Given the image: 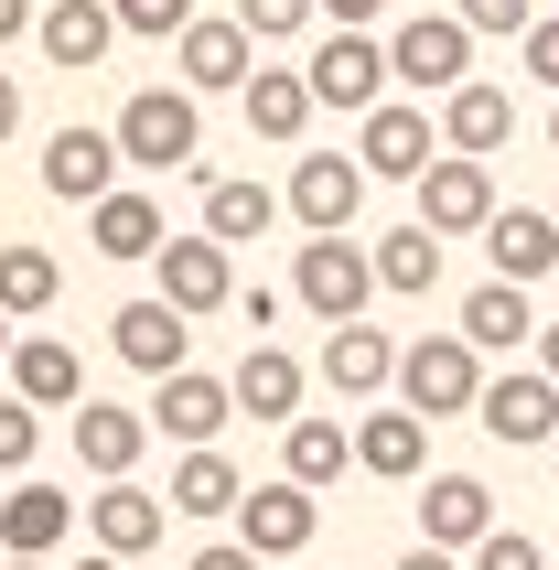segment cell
<instances>
[{"instance_id":"21","label":"cell","mask_w":559,"mask_h":570,"mask_svg":"<svg viewBox=\"0 0 559 570\" xmlns=\"http://www.w3.org/2000/svg\"><path fill=\"white\" fill-rule=\"evenodd\" d=\"M32 43H43L65 76H97V65H108V43H119V11H108V0H55Z\"/></svg>"},{"instance_id":"19","label":"cell","mask_w":559,"mask_h":570,"mask_svg":"<svg viewBox=\"0 0 559 570\" xmlns=\"http://www.w3.org/2000/svg\"><path fill=\"white\" fill-rule=\"evenodd\" d=\"M161 528H173V495H151V484H97V507H87V549H108V560H140Z\"/></svg>"},{"instance_id":"27","label":"cell","mask_w":559,"mask_h":570,"mask_svg":"<svg viewBox=\"0 0 559 570\" xmlns=\"http://www.w3.org/2000/svg\"><path fill=\"white\" fill-rule=\"evenodd\" d=\"M484 248H496V281L528 291V281H549V269H559V216H549V205H517V216L484 226Z\"/></svg>"},{"instance_id":"42","label":"cell","mask_w":559,"mask_h":570,"mask_svg":"<svg viewBox=\"0 0 559 570\" xmlns=\"http://www.w3.org/2000/svg\"><path fill=\"white\" fill-rule=\"evenodd\" d=\"M237 313H248V334L269 345V323H280V291H269V281H258V291H237Z\"/></svg>"},{"instance_id":"15","label":"cell","mask_w":559,"mask_h":570,"mask_svg":"<svg viewBox=\"0 0 559 570\" xmlns=\"http://www.w3.org/2000/svg\"><path fill=\"white\" fill-rule=\"evenodd\" d=\"M312 528H323V507H312V484H248V507H237V539L258 549V560H302Z\"/></svg>"},{"instance_id":"26","label":"cell","mask_w":559,"mask_h":570,"mask_svg":"<svg viewBox=\"0 0 559 570\" xmlns=\"http://www.w3.org/2000/svg\"><path fill=\"white\" fill-rule=\"evenodd\" d=\"M87 248H97V258H161L173 237H161V205H151V194L119 184L108 205H87Z\"/></svg>"},{"instance_id":"4","label":"cell","mask_w":559,"mask_h":570,"mask_svg":"<svg viewBox=\"0 0 559 570\" xmlns=\"http://www.w3.org/2000/svg\"><path fill=\"white\" fill-rule=\"evenodd\" d=\"M119 151L140 161V173H184L194 151H205V119H194V87H140L119 108Z\"/></svg>"},{"instance_id":"12","label":"cell","mask_w":559,"mask_h":570,"mask_svg":"<svg viewBox=\"0 0 559 570\" xmlns=\"http://www.w3.org/2000/svg\"><path fill=\"white\" fill-rule=\"evenodd\" d=\"M366 184H376V173H366L355 151H312L302 173H291V216H302L312 237H344L355 205H366Z\"/></svg>"},{"instance_id":"24","label":"cell","mask_w":559,"mask_h":570,"mask_svg":"<svg viewBox=\"0 0 559 570\" xmlns=\"http://www.w3.org/2000/svg\"><path fill=\"white\" fill-rule=\"evenodd\" d=\"M420 463H431V431H420V410H366V420H355V474L409 484Z\"/></svg>"},{"instance_id":"6","label":"cell","mask_w":559,"mask_h":570,"mask_svg":"<svg viewBox=\"0 0 559 570\" xmlns=\"http://www.w3.org/2000/svg\"><path fill=\"white\" fill-rule=\"evenodd\" d=\"M506 205H496V173L484 161H463V151H441L431 173H420V226L431 237H484Z\"/></svg>"},{"instance_id":"2","label":"cell","mask_w":559,"mask_h":570,"mask_svg":"<svg viewBox=\"0 0 559 570\" xmlns=\"http://www.w3.org/2000/svg\"><path fill=\"white\" fill-rule=\"evenodd\" d=\"M291 302H302L323 334H334V323H366V302H376V248H355V237H312L302 269H291Z\"/></svg>"},{"instance_id":"11","label":"cell","mask_w":559,"mask_h":570,"mask_svg":"<svg viewBox=\"0 0 559 570\" xmlns=\"http://www.w3.org/2000/svg\"><path fill=\"white\" fill-rule=\"evenodd\" d=\"M173 65H184V87H194V97H226V87L248 97V76H258V32L237 22V11H226V22L205 11V22L173 43Z\"/></svg>"},{"instance_id":"1","label":"cell","mask_w":559,"mask_h":570,"mask_svg":"<svg viewBox=\"0 0 559 570\" xmlns=\"http://www.w3.org/2000/svg\"><path fill=\"white\" fill-rule=\"evenodd\" d=\"M399 410L473 420L484 410V345H473V334H420V345H399Z\"/></svg>"},{"instance_id":"10","label":"cell","mask_w":559,"mask_h":570,"mask_svg":"<svg viewBox=\"0 0 559 570\" xmlns=\"http://www.w3.org/2000/svg\"><path fill=\"white\" fill-rule=\"evenodd\" d=\"M420 539L452 549V560H473V549L496 539V484L484 474H431L420 484Z\"/></svg>"},{"instance_id":"7","label":"cell","mask_w":559,"mask_h":570,"mask_svg":"<svg viewBox=\"0 0 559 570\" xmlns=\"http://www.w3.org/2000/svg\"><path fill=\"white\" fill-rule=\"evenodd\" d=\"M355 161H366L376 184H420V173L441 161L431 108H399V97H388V108H366V119H355Z\"/></svg>"},{"instance_id":"30","label":"cell","mask_w":559,"mask_h":570,"mask_svg":"<svg viewBox=\"0 0 559 570\" xmlns=\"http://www.w3.org/2000/svg\"><path fill=\"white\" fill-rule=\"evenodd\" d=\"M312 108H323V97H312L302 65H258V76H248V129H258V140H302Z\"/></svg>"},{"instance_id":"9","label":"cell","mask_w":559,"mask_h":570,"mask_svg":"<svg viewBox=\"0 0 559 570\" xmlns=\"http://www.w3.org/2000/svg\"><path fill=\"white\" fill-rule=\"evenodd\" d=\"M194 313H173V302H161V291H140V302H119V313H108V345H119V366H140V377H184V334Z\"/></svg>"},{"instance_id":"36","label":"cell","mask_w":559,"mask_h":570,"mask_svg":"<svg viewBox=\"0 0 559 570\" xmlns=\"http://www.w3.org/2000/svg\"><path fill=\"white\" fill-rule=\"evenodd\" d=\"M108 11H119V32H151V43H184V32L205 22L194 0H108Z\"/></svg>"},{"instance_id":"34","label":"cell","mask_w":559,"mask_h":570,"mask_svg":"<svg viewBox=\"0 0 559 570\" xmlns=\"http://www.w3.org/2000/svg\"><path fill=\"white\" fill-rule=\"evenodd\" d=\"M280 463H291V484H334L344 463H355V431H344V420H291V452H280Z\"/></svg>"},{"instance_id":"29","label":"cell","mask_w":559,"mask_h":570,"mask_svg":"<svg viewBox=\"0 0 559 570\" xmlns=\"http://www.w3.org/2000/svg\"><path fill=\"white\" fill-rule=\"evenodd\" d=\"M269 226H280L269 184H248V173H216V184H205V237H216V248H248V237H269Z\"/></svg>"},{"instance_id":"20","label":"cell","mask_w":559,"mask_h":570,"mask_svg":"<svg viewBox=\"0 0 559 570\" xmlns=\"http://www.w3.org/2000/svg\"><path fill=\"white\" fill-rule=\"evenodd\" d=\"M506 140H517V97H506V87H484V76H473V87H452V97H441V151L496 161Z\"/></svg>"},{"instance_id":"44","label":"cell","mask_w":559,"mask_h":570,"mask_svg":"<svg viewBox=\"0 0 559 570\" xmlns=\"http://www.w3.org/2000/svg\"><path fill=\"white\" fill-rule=\"evenodd\" d=\"M376 11H388V0H323V22H334V32H366Z\"/></svg>"},{"instance_id":"33","label":"cell","mask_w":559,"mask_h":570,"mask_svg":"<svg viewBox=\"0 0 559 570\" xmlns=\"http://www.w3.org/2000/svg\"><path fill=\"white\" fill-rule=\"evenodd\" d=\"M431 281H441V237L420 216L388 226V237H376V291H431Z\"/></svg>"},{"instance_id":"8","label":"cell","mask_w":559,"mask_h":570,"mask_svg":"<svg viewBox=\"0 0 559 570\" xmlns=\"http://www.w3.org/2000/svg\"><path fill=\"white\" fill-rule=\"evenodd\" d=\"M119 129H55V140H43V194H55V205H108V194H119Z\"/></svg>"},{"instance_id":"40","label":"cell","mask_w":559,"mask_h":570,"mask_svg":"<svg viewBox=\"0 0 559 570\" xmlns=\"http://www.w3.org/2000/svg\"><path fill=\"white\" fill-rule=\"evenodd\" d=\"M517 55H528L538 87H559V11H549V22H528V43H517Z\"/></svg>"},{"instance_id":"17","label":"cell","mask_w":559,"mask_h":570,"mask_svg":"<svg viewBox=\"0 0 559 570\" xmlns=\"http://www.w3.org/2000/svg\"><path fill=\"white\" fill-rule=\"evenodd\" d=\"M76 539V495H65V484H11V495H0V560H55V549Z\"/></svg>"},{"instance_id":"43","label":"cell","mask_w":559,"mask_h":570,"mask_svg":"<svg viewBox=\"0 0 559 570\" xmlns=\"http://www.w3.org/2000/svg\"><path fill=\"white\" fill-rule=\"evenodd\" d=\"M22 32H43V11H32V0H0V55H11Z\"/></svg>"},{"instance_id":"48","label":"cell","mask_w":559,"mask_h":570,"mask_svg":"<svg viewBox=\"0 0 559 570\" xmlns=\"http://www.w3.org/2000/svg\"><path fill=\"white\" fill-rule=\"evenodd\" d=\"M65 570H129V560H108V549H87V560H65Z\"/></svg>"},{"instance_id":"47","label":"cell","mask_w":559,"mask_h":570,"mask_svg":"<svg viewBox=\"0 0 559 570\" xmlns=\"http://www.w3.org/2000/svg\"><path fill=\"white\" fill-rule=\"evenodd\" d=\"M538 366H549V377H559V323H549V334H538Z\"/></svg>"},{"instance_id":"28","label":"cell","mask_w":559,"mask_h":570,"mask_svg":"<svg viewBox=\"0 0 559 570\" xmlns=\"http://www.w3.org/2000/svg\"><path fill=\"white\" fill-rule=\"evenodd\" d=\"M452 334H473L484 355H517V345H538L549 323L528 313V291H517V281H484V291H463V323H452Z\"/></svg>"},{"instance_id":"23","label":"cell","mask_w":559,"mask_h":570,"mask_svg":"<svg viewBox=\"0 0 559 570\" xmlns=\"http://www.w3.org/2000/svg\"><path fill=\"white\" fill-rule=\"evenodd\" d=\"M323 387H334V399H376V387H399V345L366 334V323H334V334H323Z\"/></svg>"},{"instance_id":"32","label":"cell","mask_w":559,"mask_h":570,"mask_svg":"<svg viewBox=\"0 0 559 570\" xmlns=\"http://www.w3.org/2000/svg\"><path fill=\"white\" fill-rule=\"evenodd\" d=\"M55 291H65V269H55V248H0V313H11V323H32V313H55Z\"/></svg>"},{"instance_id":"35","label":"cell","mask_w":559,"mask_h":570,"mask_svg":"<svg viewBox=\"0 0 559 570\" xmlns=\"http://www.w3.org/2000/svg\"><path fill=\"white\" fill-rule=\"evenodd\" d=\"M32 442H43V410L22 387H0V474H32Z\"/></svg>"},{"instance_id":"37","label":"cell","mask_w":559,"mask_h":570,"mask_svg":"<svg viewBox=\"0 0 559 570\" xmlns=\"http://www.w3.org/2000/svg\"><path fill=\"white\" fill-rule=\"evenodd\" d=\"M312 11H323V0H237V22H248L258 43H291V32H312Z\"/></svg>"},{"instance_id":"52","label":"cell","mask_w":559,"mask_h":570,"mask_svg":"<svg viewBox=\"0 0 559 570\" xmlns=\"http://www.w3.org/2000/svg\"><path fill=\"white\" fill-rule=\"evenodd\" d=\"M549 216H559V205H549Z\"/></svg>"},{"instance_id":"18","label":"cell","mask_w":559,"mask_h":570,"mask_svg":"<svg viewBox=\"0 0 559 570\" xmlns=\"http://www.w3.org/2000/svg\"><path fill=\"white\" fill-rule=\"evenodd\" d=\"M151 269H161V302L173 313H226L237 302V248H216V237H173Z\"/></svg>"},{"instance_id":"49","label":"cell","mask_w":559,"mask_h":570,"mask_svg":"<svg viewBox=\"0 0 559 570\" xmlns=\"http://www.w3.org/2000/svg\"><path fill=\"white\" fill-rule=\"evenodd\" d=\"M11 345H22V334H11V313H0V366H11Z\"/></svg>"},{"instance_id":"14","label":"cell","mask_w":559,"mask_h":570,"mask_svg":"<svg viewBox=\"0 0 559 570\" xmlns=\"http://www.w3.org/2000/svg\"><path fill=\"white\" fill-rule=\"evenodd\" d=\"M226 420H237V387L205 377V366H184V377H161V387H151V431H161V442H184V452H205Z\"/></svg>"},{"instance_id":"50","label":"cell","mask_w":559,"mask_h":570,"mask_svg":"<svg viewBox=\"0 0 559 570\" xmlns=\"http://www.w3.org/2000/svg\"><path fill=\"white\" fill-rule=\"evenodd\" d=\"M0 570H43V560H0Z\"/></svg>"},{"instance_id":"39","label":"cell","mask_w":559,"mask_h":570,"mask_svg":"<svg viewBox=\"0 0 559 570\" xmlns=\"http://www.w3.org/2000/svg\"><path fill=\"white\" fill-rule=\"evenodd\" d=\"M452 11H463L473 32H517V43H528V22H538L528 0H452Z\"/></svg>"},{"instance_id":"46","label":"cell","mask_w":559,"mask_h":570,"mask_svg":"<svg viewBox=\"0 0 559 570\" xmlns=\"http://www.w3.org/2000/svg\"><path fill=\"white\" fill-rule=\"evenodd\" d=\"M11 129H22V87H11V76H0V140H11Z\"/></svg>"},{"instance_id":"22","label":"cell","mask_w":559,"mask_h":570,"mask_svg":"<svg viewBox=\"0 0 559 570\" xmlns=\"http://www.w3.org/2000/svg\"><path fill=\"white\" fill-rule=\"evenodd\" d=\"M11 387H22L32 410H87V366H76V345H55V334H22L11 345Z\"/></svg>"},{"instance_id":"41","label":"cell","mask_w":559,"mask_h":570,"mask_svg":"<svg viewBox=\"0 0 559 570\" xmlns=\"http://www.w3.org/2000/svg\"><path fill=\"white\" fill-rule=\"evenodd\" d=\"M184 570H269V560H258V549L248 539H216V549H194V560Z\"/></svg>"},{"instance_id":"25","label":"cell","mask_w":559,"mask_h":570,"mask_svg":"<svg viewBox=\"0 0 559 570\" xmlns=\"http://www.w3.org/2000/svg\"><path fill=\"white\" fill-rule=\"evenodd\" d=\"M226 387H237V410H248V420H280V431H291V420H302V387H312V377H302V355H280V345H248Z\"/></svg>"},{"instance_id":"45","label":"cell","mask_w":559,"mask_h":570,"mask_svg":"<svg viewBox=\"0 0 559 570\" xmlns=\"http://www.w3.org/2000/svg\"><path fill=\"white\" fill-rule=\"evenodd\" d=\"M399 570H473V560H452V549H431V539H420V549H409Z\"/></svg>"},{"instance_id":"5","label":"cell","mask_w":559,"mask_h":570,"mask_svg":"<svg viewBox=\"0 0 559 570\" xmlns=\"http://www.w3.org/2000/svg\"><path fill=\"white\" fill-rule=\"evenodd\" d=\"M312 97H323V108H355V119H366V108H388V76H399V65H388V43H376V32H334V43H312Z\"/></svg>"},{"instance_id":"3","label":"cell","mask_w":559,"mask_h":570,"mask_svg":"<svg viewBox=\"0 0 559 570\" xmlns=\"http://www.w3.org/2000/svg\"><path fill=\"white\" fill-rule=\"evenodd\" d=\"M473 43H484V32H473L463 11H420V22L388 32V65H399V87L452 97V87H473Z\"/></svg>"},{"instance_id":"31","label":"cell","mask_w":559,"mask_h":570,"mask_svg":"<svg viewBox=\"0 0 559 570\" xmlns=\"http://www.w3.org/2000/svg\"><path fill=\"white\" fill-rule=\"evenodd\" d=\"M237 507H248V484H237V463L216 442L173 463V517H237Z\"/></svg>"},{"instance_id":"16","label":"cell","mask_w":559,"mask_h":570,"mask_svg":"<svg viewBox=\"0 0 559 570\" xmlns=\"http://www.w3.org/2000/svg\"><path fill=\"white\" fill-rule=\"evenodd\" d=\"M473 420H484V431H496L506 452L549 442V431H559V377H549V366H517V377H484V410H473Z\"/></svg>"},{"instance_id":"38","label":"cell","mask_w":559,"mask_h":570,"mask_svg":"<svg viewBox=\"0 0 559 570\" xmlns=\"http://www.w3.org/2000/svg\"><path fill=\"white\" fill-rule=\"evenodd\" d=\"M473 570H549V560H538V539H528V528H496V539L473 549Z\"/></svg>"},{"instance_id":"51","label":"cell","mask_w":559,"mask_h":570,"mask_svg":"<svg viewBox=\"0 0 559 570\" xmlns=\"http://www.w3.org/2000/svg\"><path fill=\"white\" fill-rule=\"evenodd\" d=\"M549 140H559V108H549Z\"/></svg>"},{"instance_id":"13","label":"cell","mask_w":559,"mask_h":570,"mask_svg":"<svg viewBox=\"0 0 559 570\" xmlns=\"http://www.w3.org/2000/svg\"><path fill=\"white\" fill-rule=\"evenodd\" d=\"M151 442H161L151 410H119V399H87V410H76V463H87L97 484H129Z\"/></svg>"}]
</instances>
